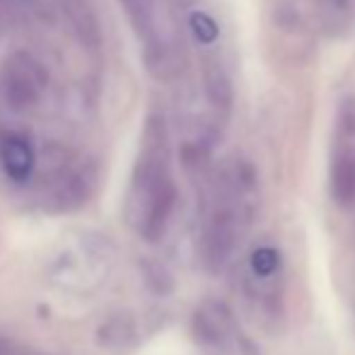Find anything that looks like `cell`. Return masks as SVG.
<instances>
[{"label":"cell","instance_id":"1","mask_svg":"<svg viewBox=\"0 0 355 355\" xmlns=\"http://www.w3.org/2000/svg\"><path fill=\"white\" fill-rule=\"evenodd\" d=\"M174 203V182L169 174V143L159 119L148 121L141 155L128 191V220L148 239L162 232Z\"/></svg>","mask_w":355,"mask_h":355},{"label":"cell","instance_id":"6","mask_svg":"<svg viewBox=\"0 0 355 355\" xmlns=\"http://www.w3.org/2000/svg\"><path fill=\"white\" fill-rule=\"evenodd\" d=\"M331 3H334V5H338V8H346L348 0H331Z\"/></svg>","mask_w":355,"mask_h":355},{"label":"cell","instance_id":"2","mask_svg":"<svg viewBox=\"0 0 355 355\" xmlns=\"http://www.w3.org/2000/svg\"><path fill=\"white\" fill-rule=\"evenodd\" d=\"M46 83L44 68L27 53L17 51L3 66V92L12 107L27 109L39 99Z\"/></svg>","mask_w":355,"mask_h":355},{"label":"cell","instance_id":"5","mask_svg":"<svg viewBox=\"0 0 355 355\" xmlns=\"http://www.w3.org/2000/svg\"><path fill=\"white\" fill-rule=\"evenodd\" d=\"M189 27H191V34L198 39L201 44H213L218 39L220 29L215 24V19L206 12H191L189 15Z\"/></svg>","mask_w":355,"mask_h":355},{"label":"cell","instance_id":"4","mask_svg":"<svg viewBox=\"0 0 355 355\" xmlns=\"http://www.w3.org/2000/svg\"><path fill=\"white\" fill-rule=\"evenodd\" d=\"M278 266H281V259H278V252L273 247H259L252 254V273L261 281L276 276Z\"/></svg>","mask_w":355,"mask_h":355},{"label":"cell","instance_id":"3","mask_svg":"<svg viewBox=\"0 0 355 355\" xmlns=\"http://www.w3.org/2000/svg\"><path fill=\"white\" fill-rule=\"evenodd\" d=\"M34 164H37V155L29 138L19 133H8L0 138V167L10 182L27 184L34 177Z\"/></svg>","mask_w":355,"mask_h":355}]
</instances>
